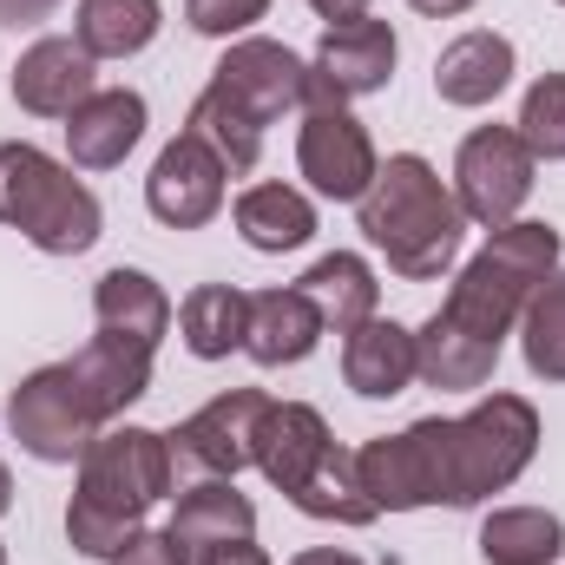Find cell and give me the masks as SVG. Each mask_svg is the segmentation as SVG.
<instances>
[{"instance_id":"cell-1","label":"cell","mask_w":565,"mask_h":565,"mask_svg":"<svg viewBox=\"0 0 565 565\" xmlns=\"http://www.w3.org/2000/svg\"><path fill=\"white\" fill-rule=\"evenodd\" d=\"M540 454V408L526 395H487L467 415L375 434L355 447L362 493L375 513H415V507H480L507 493Z\"/></svg>"},{"instance_id":"cell-2","label":"cell","mask_w":565,"mask_h":565,"mask_svg":"<svg viewBox=\"0 0 565 565\" xmlns=\"http://www.w3.org/2000/svg\"><path fill=\"white\" fill-rule=\"evenodd\" d=\"M559 270V231L553 224H500L487 231V244L460 264V277L447 289V302L415 329L422 349V382L427 388H454L473 395L493 382L507 335L520 329V309L540 282Z\"/></svg>"},{"instance_id":"cell-3","label":"cell","mask_w":565,"mask_h":565,"mask_svg":"<svg viewBox=\"0 0 565 565\" xmlns=\"http://www.w3.org/2000/svg\"><path fill=\"white\" fill-rule=\"evenodd\" d=\"M178 454L158 427H106L79 454V493L66 507V540L86 559H119L145 533V513L171 493Z\"/></svg>"},{"instance_id":"cell-4","label":"cell","mask_w":565,"mask_h":565,"mask_svg":"<svg viewBox=\"0 0 565 565\" xmlns=\"http://www.w3.org/2000/svg\"><path fill=\"white\" fill-rule=\"evenodd\" d=\"M302 79H309V60H296L282 40L244 33L211 66V86L198 93L184 132H198L224 158V171H250L264 158V132L289 106H302Z\"/></svg>"},{"instance_id":"cell-5","label":"cell","mask_w":565,"mask_h":565,"mask_svg":"<svg viewBox=\"0 0 565 565\" xmlns=\"http://www.w3.org/2000/svg\"><path fill=\"white\" fill-rule=\"evenodd\" d=\"M355 217H362V237L388 257V270L408 282H440L460 257V237H467L454 184H440V171L422 151H395L375 171V184L362 191Z\"/></svg>"},{"instance_id":"cell-6","label":"cell","mask_w":565,"mask_h":565,"mask_svg":"<svg viewBox=\"0 0 565 565\" xmlns=\"http://www.w3.org/2000/svg\"><path fill=\"white\" fill-rule=\"evenodd\" d=\"M0 224L20 231L40 257H86L106 237V211L73 178V164L26 139L0 145Z\"/></svg>"},{"instance_id":"cell-7","label":"cell","mask_w":565,"mask_h":565,"mask_svg":"<svg viewBox=\"0 0 565 565\" xmlns=\"http://www.w3.org/2000/svg\"><path fill=\"white\" fill-rule=\"evenodd\" d=\"M296 171L309 178L316 198L329 204H362V191L375 184L382 158L369 126L349 113V99L329 86V79H302V132H296Z\"/></svg>"},{"instance_id":"cell-8","label":"cell","mask_w":565,"mask_h":565,"mask_svg":"<svg viewBox=\"0 0 565 565\" xmlns=\"http://www.w3.org/2000/svg\"><path fill=\"white\" fill-rule=\"evenodd\" d=\"M7 427H13V440H20L33 460L73 467L113 422H106L99 402L86 395V382L73 375V362H46V369H33V375L7 395Z\"/></svg>"},{"instance_id":"cell-9","label":"cell","mask_w":565,"mask_h":565,"mask_svg":"<svg viewBox=\"0 0 565 565\" xmlns=\"http://www.w3.org/2000/svg\"><path fill=\"white\" fill-rule=\"evenodd\" d=\"M533 164L540 158L526 151V139L513 126H473L454 151V204H460V217L480 224V231L513 224L526 211V198H533Z\"/></svg>"},{"instance_id":"cell-10","label":"cell","mask_w":565,"mask_h":565,"mask_svg":"<svg viewBox=\"0 0 565 565\" xmlns=\"http://www.w3.org/2000/svg\"><path fill=\"white\" fill-rule=\"evenodd\" d=\"M264 408H270L264 388H224V395H211L191 422H178L171 454L191 460V467L211 473V480H237L244 467H257V427H264Z\"/></svg>"},{"instance_id":"cell-11","label":"cell","mask_w":565,"mask_h":565,"mask_svg":"<svg viewBox=\"0 0 565 565\" xmlns=\"http://www.w3.org/2000/svg\"><path fill=\"white\" fill-rule=\"evenodd\" d=\"M224 158L198 132H178L151 158V178H145V204L164 231H204L217 211H224Z\"/></svg>"},{"instance_id":"cell-12","label":"cell","mask_w":565,"mask_h":565,"mask_svg":"<svg viewBox=\"0 0 565 565\" xmlns=\"http://www.w3.org/2000/svg\"><path fill=\"white\" fill-rule=\"evenodd\" d=\"M93 93H99V60L66 33H46L13 60V106L33 119H73Z\"/></svg>"},{"instance_id":"cell-13","label":"cell","mask_w":565,"mask_h":565,"mask_svg":"<svg viewBox=\"0 0 565 565\" xmlns=\"http://www.w3.org/2000/svg\"><path fill=\"white\" fill-rule=\"evenodd\" d=\"M395 60H402L395 26H388V20H375V13H355V20L322 26L309 73H316V79H329L342 99H369V93H382V86L395 79Z\"/></svg>"},{"instance_id":"cell-14","label":"cell","mask_w":565,"mask_h":565,"mask_svg":"<svg viewBox=\"0 0 565 565\" xmlns=\"http://www.w3.org/2000/svg\"><path fill=\"white\" fill-rule=\"evenodd\" d=\"M329 447H335V434L322 422V408H309V402H270V408H264L257 467H264V480L277 487L282 500H296V493L309 487V473L322 467Z\"/></svg>"},{"instance_id":"cell-15","label":"cell","mask_w":565,"mask_h":565,"mask_svg":"<svg viewBox=\"0 0 565 565\" xmlns=\"http://www.w3.org/2000/svg\"><path fill=\"white\" fill-rule=\"evenodd\" d=\"M342 382H349L362 402H395V395H408V382H422L415 329H402L395 316H369L355 335H342Z\"/></svg>"},{"instance_id":"cell-16","label":"cell","mask_w":565,"mask_h":565,"mask_svg":"<svg viewBox=\"0 0 565 565\" xmlns=\"http://www.w3.org/2000/svg\"><path fill=\"white\" fill-rule=\"evenodd\" d=\"M513 66H520L513 40L493 33V26H473V33H460V40L440 46V60H434V93H440V106L473 113V106H493V99L513 86Z\"/></svg>"},{"instance_id":"cell-17","label":"cell","mask_w":565,"mask_h":565,"mask_svg":"<svg viewBox=\"0 0 565 565\" xmlns=\"http://www.w3.org/2000/svg\"><path fill=\"white\" fill-rule=\"evenodd\" d=\"M145 93L132 86H99L73 119H66V158L79 164V171H113V164H126L145 139Z\"/></svg>"},{"instance_id":"cell-18","label":"cell","mask_w":565,"mask_h":565,"mask_svg":"<svg viewBox=\"0 0 565 565\" xmlns=\"http://www.w3.org/2000/svg\"><path fill=\"white\" fill-rule=\"evenodd\" d=\"M164 533H171L191 559H204V553H217V546L257 540V507H250V493H237V480H198V487L178 493Z\"/></svg>"},{"instance_id":"cell-19","label":"cell","mask_w":565,"mask_h":565,"mask_svg":"<svg viewBox=\"0 0 565 565\" xmlns=\"http://www.w3.org/2000/svg\"><path fill=\"white\" fill-rule=\"evenodd\" d=\"M322 335H329V329H322L316 302H309L296 282H289V289H257V296H250L244 355H250L257 369H296V362H309Z\"/></svg>"},{"instance_id":"cell-20","label":"cell","mask_w":565,"mask_h":565,"mask_svg":"<svg viewBox=\"0 0 565 565\" xmlns=\"http://www.w3.org/2000/svg\"><path fill=\"white\" fill-rule=\"evenodd\" d=\"M296 289L316 302V316H322V329H335V335H355L369 316H382V282L369 270V257H355V250H329V257H316Z\"/></svg>"},{"instance_id":"cell-21","label":"cell","mask_w":565,"mask_h":565,"mask_svg":"<svg viewBox=\"0 0 565 565\" xmlns=\"http://www.w3.org/2000/svg\"><path fill=\"white\" fill-rule=\"evenodd\" d=\"M151 355H158V349L126 342V335H93V342H86L79 355H66V362H73V375L86 382V395L99 402V415L119 422L139 395H151Z\"/></svg>"},{"instance_id":"cell-22","label":"cell","mask_w":565,"mask_h":565,"mask_svg":"<svg viewBox=\"0 0 565 565\" xmlns=\"http://www.w3.org/2000/svg\"><path fill=\"white\" fill-rule=\"evenodd\" d=\"M93 316H99V335H126V342L158 349L164 329H171V296L145 270L119 264V270H106V277L93 282Z\"/></svg>"},{"instance_id":"cell-23","label":"cell","mask_w":565,"mask_h":565,"mask_svg":"<svg viewBox=\"0 0 565 565\" xmlns=\"http://www.w3.org/2000/svg\"><path fill=\"white\" fill-rule=\"evenodd\" d=\"M178 335L198 362H224L244 349L250 335V296L237 282H198L184 302H178Z\"/></svg>"},{"instance_id":"cell-24","label":"cell","mask_w":565,"mask_h":565,"mask_svg":"<svg viewBox=\"0 0 565 565\" xmlns=\"http://www.w3.org/2000/svg\"><path fill=\"white\" fill-rule=\"evenodd\" d=\"M237 237L264 257H282V250H302L316 237V204L296 191V184H250L237 198Z\"/></svg>"},{"instance_id":"cell-25","label":"cell","mask_w":565,"mask_h":565,"mask_svg":"<svg viewBox=\"0 0 565 565\" xmlns=\"http://www.w3.org/2000/svg\"><path fill=\"white\" fill-rule=\"evenodd\" d=\"M158 26H164L158 0H79L73 13V40L93 60H132L158 40Z\"/></svg>"},{"instance_id":"cell-26","label":"cell","mask_w":565,"mask_h":565,"mask_svg":"<svg viewBox=\"0 0 565 565\" xmlns=\"http://www.w3.org/2000/svg\"><path fill=\"white\" fill-rule=\"evenodd\" d=\"M565 553V520L546 507H493L480 520V559L487 565H553Z\"/></svg>"},{"instance_id":"cell-27","label":"cell","mask_w":565,"mask_h":565,"mask_svg":"<svg viewBox=\"0 0 565 565\" xmlns=\"http://www.w3.org/2000/svg\"><path fill=\"white\" fill-rule=\"evenodd\" d=\"M289 507L309 513V520H329V526H369V520H382L375 500L362 493V473H355V454H349V447H329L322 467L309 473V487H302Z\"/></svg>"},{"instance_id":"cell-28","label":"cell","mask_w":565,"mask_h":565,"mask_svg":"<svg viewBox=\"0 0 565 565\" xmlns=\"http://www.w3.org/2000/svg\"><path fill=\"white\" fill-rule=\"evenodd\" d=\"M520 355L540 382H565V270L540 282L520 309Z\"/></svg>"},{"instance_id":"cell-29","label":"cell","mask_w":565,"mask_h":565,"mask_svg":"<svg viewBox=\"0 0 565 565\" xmlns=\"http://www.w3.org/2000/svg\"><path fill=\"white\" fill-rule=\"evenodd\" d=\"M513 132L526 139L533 158H553V164H559L565 158V73H540V79L526 86Z\"/></svg>"},{"instance_id":"cell-30","label":"cell","mask_w":565,"mask_h":565,"mask_svg":"<svg viewBox=\"0 0 565 565\" xmlns=\"http://www.w3.org/2000/svg\"><path fill=\"white\" fill-rule=\"evenodd\" d=\"M264 13H270V0H184L191 33H204V40H244Z\"/></svg>"},{"instance_id":"cell-31","label":"cell","mask_w":565,"mask_h":565,"mask_svg":"<svg viewBox=\"0 0 565 565\" xmlns=\"http://www.w3.org/2000/svg\"><path fill=\"white\" fill-rule=\"evenodd\" d=\"M106 565H191V553H184L171 533H139L119 559H106Z\"/></svg>"},{"instance_id":"cell-32","label":"cell","mask_w":565,"mask_h":565,"mask_svg":"<svg viewBox=\"0 0 565 565\" xmlns=\"http://www.w3.org/2000/svg\"><path fill=\"white\" fill-rule=\"evenodd\" d=\"M60 0H0V26H40Z\"/></svg>"},{"instance_id":"cell-33","label":"cell","mask_w":565,"mask_h":565,"mask_svg":"<svg viewBox=\"0 0 565 565\" xmlns=\"http://www.w3.org/2000/svg\"><path fill=\"white\" fill-rule=\"evenodd\" d=\"M198 565H270V553H264L257 540H237V546H217V553H204Z\"/></svg>"},{"instance_id":"cell-34","label":"cell","mask_w":565,"mask_h":565,"mask_svg":"<svg viewBox=\"0 0 565 565\" xmlns=\"http://www.w3.org/2000/svg\"><path fill=\"white\" fill-rule=\"evenodd\" d=\"M309 7H316L329 26H335V20H355V13H369V0H309Z\"/></svg>"},{"instance_id":"cell-35","label":"cell","mask_w":565,"mask_h":565,"mask_svg":"<svg viewBox=\"0 0 565 565\" xmlns=\"http://www.w3.org/2000/svg\"><path fill=\"white\" fill-rule=\"evenodd\" d=\"M408 7H415V13H427V20H460L473 0H408Z\"/></svg>"},{"instance_id":"cell-36","label":"cell","mask_w":565,"mask_h":565,"mask_svg":"<svg viewBox=\"0 0 565 565\" xmlns=\"http://www.w3.org/2000/svg\"><path fill=\"white\" fill-rule=\"evenodd\" d=\"M289 565H362L355 553H335V546H309V553H296Z\"/></svg>"},{"instance_id":"cell-37","label":"cell","mask_w":565,"mask_h":565,"mask_svg":"<svg viewBox=\"0 0 565 565\" xmlns=\"http://www.w3.org/2000/svg\"><path fill=\"white\" fill-rule=\"evenodd\" d=\"M13 513V473H7V460H0V520Z\"/></svg>"},{"instance_id":"cell-38","label":"cell","mask_w":565,"mask_h":565,"mask_svg":"<svg viewBox=\"0 0 565 565\" xmlns=\"http://www.w3.org/2000/svg\"><path fill=\"white\" fill-rule=\"evenodd\" d=\"M0 565H7V546H0Z\"/></svg>"},{"instance_id":"cell-39","label":"cell","mask_w":565,"mask_h":565,"mask_svg":"<svg viewBox=\"0 0 565 565\" xmlns=\"http://www.w3.org/2000/svg\"><path fill=\"white\" fill-rule=\"evenodd\" d=\"M559 7H565V0H559Z\"/></svg>"}]
</instances>
